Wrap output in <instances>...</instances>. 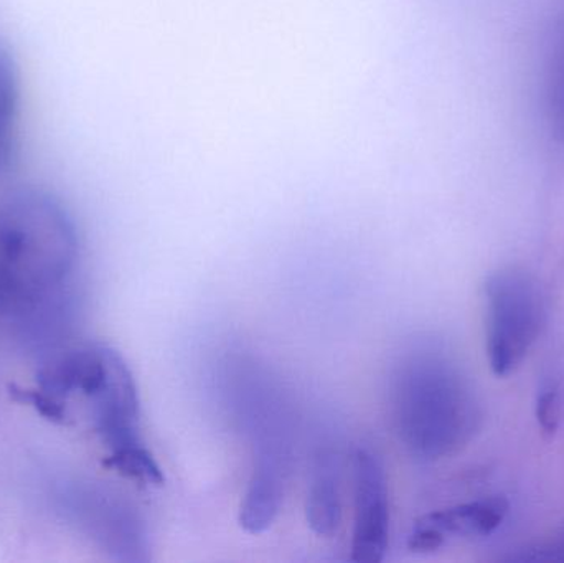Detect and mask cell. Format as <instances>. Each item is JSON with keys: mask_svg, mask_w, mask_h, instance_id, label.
I'll list each match as a JSON object with an SVG mask.
<instances>
[{"mask_svg": "<svg viewBox=\"0 0 564 563\" xmlns=\"http://www.w3.org/2000/svg\"><path fill=\"white\" fill-rule=\"evenodd\" d=\"M75 255V228L58 202L29 187L3 198L0 270L30 311L62 286Z\"/></svg>", "mask_w": 564, "mask_h": 563, "instance_id": "1", "label": "cell"}, {"mask_svg": "<svg viewBox=\"0 0 564 563\" xmlns=\"http://www.w3.org/2000/svg\"><path fill=\"white\" fill-rule=\"evenodd\" d=\"M398 422L408 445L437 459L466 446L480 425V407L463 370L449 357L421 354L398 386Z\"/></svg>", "mask_w": 564, "mask_h": 563, "instance_id": "2", "label": "cell"}, {"mask_svg": "<svg viewBox=\"0 0 564 563\" xmlns=\"http://www.w3.org/2000/svg\"><path fill=\"white\" fill-rule=\"evenodd\" d=\"M486 339L497 377L516 372L545 326V300L539 281L520 268H502L487 278Z\"/></svg>", "mask_w": 564, "mask_h": 563, "instance_id": "3", "label": "cell"}, {"mask_svg": "<svg viewBox=\"0 0 564 563\" xmlns=\"http://www.w3.org/2000/svg\"><path fill=\"white\" fill-rule=\"evenodd\" d=\"M355 516L351 561H383L390 542V506L387 479L378 456L357 450L354 458Z\"/></svg>", "mask_w": 564, "mask_h": 563, "instance_id": "4", "label": "cell"}, {"mask_svg": "<svg viewBox=\"0 0 564 563\" xmlns=\"http://www.w3.org/2000/svg\"><path fill=\"white\" fill-rule=\"evenodd\" d=\"M89 400L96 433L109 452L142 445L138 389L128 364L118 350L112 349L108 376Z\"/></svg>", "mask_w": 564, "mask_h": 563, "instance_id": "5", "label": "cell"}, {"mask_svg": "<svg viewBox=\"0 0 564 563\" xmlns=\"http://www.w3.org/2000/svg\"><path fill=\"white\" fill-rule=\"evenodd\" d=\"M507 512L509 502L502 496L433 512L414 526L410 549L413 552H433L449 538H484L502 524Z\"/></svg>", "mask_w": 564, "mask_h": 563, "instance_id": "6", "label": "cell"}, {"mask_svg": "<svg viewBox=\"0 0 564 563\" xmlns=\"http://www.w3.org/2000/svg\"><path fill=\"white\" fill-rule=\"evenodd\" d=\"M284 496L281 456L274 450L258 455L253 476L241 502L240 524L250 534H261L273 526Z\"/></svg>", "mask_w": 564, "mask_h": 563, "instance_id": "7", "label": "cell"}, {"mask_svg": "<svg viewBox=\"0 0 564 563\" xmlns=\"http://www.w3.org/2000/svg\"><path fill=\"white\" fill-rule=\"evenodd\" d=\"M305 512L318 538L337 534L341 522L340 465L334 453H321L315 462Z\"/></svg>", "mask_w": 564, "mask_h": 563, "instance_id": "8", "label": "cell"}, {"mask_svg": "<svg viewBox=\"0 0 564 563\" xmlns=\"http://www.w3.org/2000/svg\"><path fill=\"white\" fill-rule=\"evenodd\" d=\"M20 154L19 66L9 46L0 42V178L17 171Z\"/></svg>", "mask_w": 564, "mask_h": 563, "instance_id": "9", "label": "cell"}, {"mask_svg": "<svg viewBox=\"0 0 564 563\" xmlns=\"http://www.w3.org/2000/svg\"><path fill=\"white\" fill-rule=\"evenodd\" d=\"M546 106L556 141L564 149V13L553 26L546 63Z\"/></svg>", "mask_w": 564, "mask_h": 563, "instance_id": "10", "label": "cell"}, {"mask_svg": "<svg viewBox=\"0 0 564 563\" xmlns=\"http://www.w3.org/2000/svg\"><path fill=\"white\" fill-rule=\"evenodd\" d=\"M102 463L106 468L112 469L139 485H164V473L152 453L145 448L144 443L109 452L108 458H105Z\"/></svg>", "mask_w": 564, "mask_h": 563, "instance_id": "11", "label": "cell"}, {"mask_svg": "<svg viewBox=\"0 0 564 563\" xmlns=\"http://www.w3.org/2000/svg\"><path fill=\"white\" fill-rule=\"evenodd\" d=\"M9 396L10 399L22 403V405L32 407L40 416L55 423V425H69L72 423L68 412H66L65 402L50 396L45 390L23 389L17 383H10Z\"/></svg>", "mask_w": 564, "mask_h": 563, "instance_id": "12", "label": "cell"}, {"mask_svg": "<svg viewBox=\"0 0 564 563\" xmlns=\"http://www.w3.org/2000/svg\"><path fill=\"white\" fill-rule=\"evenodd\" d=\"M536 419L545 435L553 436L558 432L562 422V397L556 387H550L540 393L536 400Z\"/></svg>", "mask_w": 564, "mask_h": 563, "instance_id": "13", "label": "cell"}]
</instances>
